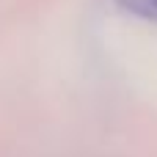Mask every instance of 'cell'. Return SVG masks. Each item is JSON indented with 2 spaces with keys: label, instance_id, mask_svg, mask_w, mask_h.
I'll list each match as a JSON object with an SVG mask.
<instances>
[{
  "label": "cell",
  "instance_id": "obj_1",
  "mask_svg": "<svg viewBox=\"0 0 157 157\" xmlns=\"http://www.w3.org/2000/svg\"><path fill=\"white\" fill-rule=\"evenodd\" d=\"M124 8L135 11V14H144V17H152L157 19V0H119Z\"/></svg>",
  "mask_w": 157,
  "mask_h": 157
}]
</instances>
